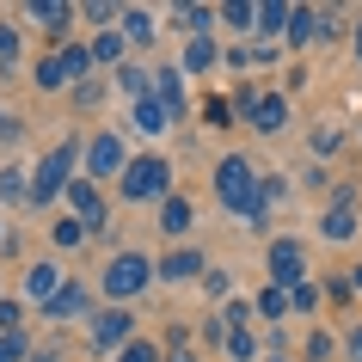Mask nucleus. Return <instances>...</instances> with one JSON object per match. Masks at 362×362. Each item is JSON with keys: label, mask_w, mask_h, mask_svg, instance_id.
I'll use <instances>...</instances> for the list:
<instances>
[{"label": "nucleus", "mask_w": 362, "mask_h": 362, "mask_svg": "<svg viewBox=\"0 0 362 362\" xmlns=\"http://www.w3.org/2000/svg\"><path fill=\"white\" fill-rule=\"evenodd\" d=\"M80 153H86L80 141H62V148H49L37 166H31V209H56L62 197H68V185L80 178V172H74Z\"/></svg>", "instance_id": "f257e3e1"}, {"label": "nucleus", "mask_w": 362, "mask_h": 362, "mask_svg": "<svg viewBox=\"0 0 362 362\" xmlns=\"http://www.w3.org/2000/svg\"><path fill=\"white\" fill-rule=\"evenodd\" d=\"M148 283H160V270H153L148 252H135V246H129V252H117L111 264H105V276H98V295H105L111 307H129Z\"/></svg>", "instance_id": "f03ea898"}, {"label": "nucleus", "mask_w": 362, "mask_h": 362, "mask_svg": "<svg viewBox=\"0 0 362 362\" xmlns=\"http://www.w3.org/2000/svg\"><path fill=\"white\" fill-rule=\"evenodd\" d=\"M215 197H221V209H233V215L258 209V166H252L246 153L215 160Z\"/></svg>", "instance_id": "7ed1b4c3"}, {"label": "nucleus", "mask_w": 362, "mask_h": 362, "mask_svg": "<svg viewBox=\"0 0 362 362\" xmlns=\"http://www.w3.org/2000/svg\"><path fill=\"white\" fill-rule=\"evenodd\" d=\"M117 185H123V203H166L172 197V166L160 153H135Z\"/></svg>", "instance_id": "20e7f679"}, {"label": "nucleus", "mask_w": 362, "mask_h": 362, "mask_svg": "<svg viewBox=\"0 0 362 362\" xmlns=\"http://www.w3.org/2000/svg\"><path fill=\"white\" fill-rule=\"evenodd\" d=\"M80 172H86L93 185L123 178V172H129V148H123V135H117V129H98L93 141H86V153H80Z\"/></svg>", "instance_id": "39448f33"}, {"label": "nucleus", "mask_w": 362, "mask_h": 362, "mask_svg": "<svg viewBox=\"0 0 362 362\" xmlns=\"http://www.w3.org/2000/svg\"><path fill=\"white\" fill-rule=\"evenodd\" d=\"M264 270H270V283L276 288H301L307 283V246L301 240H270V252H264Z\"/></svg>", "instance_id": "423d86ee"}, {"label": "nucleus", "mask_w": 362, "mask_h": 362, "mask_svg": "<svg viewBox=\"0 0 362 362\" xmlns=\"http://www.w3.org/2000/svg\"><path fill=\"white\" fill-rule=\"evenodd\" d=\"M123 344H135V313H129V307H98V313H93V350L117 356Z\"/></svg>", "instance_id": "0eeeda50"}, {"label": "nucleus", "mask_w": 362, "mask_h": 362, "mask_svg": "<svg viewBox=\"0 0 362 362\" xmlns=\"http://www.w3.org/2000/svg\"><path fill=\"white\" fill-rule=\"evenodd\" d=\"M62 288H68V283H62V264H56V258H37V264H25L19 301H25V307H37V313H43V307L56 301Z\"/></svg>", "instance_id": "6e6552de"}, {"label": "nucleus", "mask_w": 362, "mask_h": 362, "mask_svg": "<svg viewBox=\"0 0 362 362\" xmlns=\"http://www.w3.org/2000/svg\"><path fill=\"white\" fill-rule=\"evenodd\" d=\"M153 270H160V283H203V252L197 246H166L160 258H153Z\"/></svg>", "instance_id": "1a4fd4ad"}, {"label": "nucleus", "mask_w": 362, "mask_h": 362, "mask_svg": "<svg viewBox=\"0 0 362 362\" xmlns=\"http://www.w3.org/2000/svg\"><path fill=\"white\" fill-rule=\"evenodd\" d=\"M25 19L37 25V31H49V37H68L74 19H80V6H68V0H31V6H25Z\"/></svg>", "instance_id": "9d476101"}, {"label": "nucleus", "mask_w": 362, "mask_h": 362, "mask_svg": "<svg viewBox=\"0 0 362 362\" xmlns=\"http://www.w3.org/2000/svg\"><path fill=\"white\" fill-rule=\"evenodd\" d=\"M191 228H197V203L185 191H172L166 203H160V233H166L172 246H185V233H191Z\"/></svg>", "instance_id": "9b49d317"}, {"label": "nucleus", "mask_w": 362, "mask_h": 362, "mask_svg": "<svg viewBox=\"0 0 362 362\" xmlns=\"http://www.w3.org/2000/svg\"><path fill=\"white\" fill-rule=\"evenodd\" d=\"M320 233L332 240V246H350L362 233V215H356V203H332V209L320 215Z\"/></svg>", "instance_id": "f8f14e48"}, {"label": "nucleus", "mask_w": 362, "mask_h": 362, "mask_svg": "<svg viewBox=\"0 0 362 362\" xmlns=\"http://www.w3.org/2000/svg\"><path fill=\"white\" fill-rule=\"evenodd\" d=\"M252 129H258V135H283L288 129V93H264V98H258Z\"/></svg>", "instance_id": "ddd939ff"}, {"label": "nucleus", "mask_w": 362, "mask_h": 362, "mask_svg": "<svg viewBox=\"0 0 362 362\" xmlns=\"http://www.w3.org/2000/svg\"><path fill=\"white\" fill-rule=\"evenodd\" d=\"M153 98H160L172 117H185V105H191V98H185V68H153Z\"/></svg>", "instance_id": "4468645a"}, {"label": "nucleus", "mask_w": 362, "mask_h": 362, "mask_svg": "<svg viewBox=\"0 0 362 362\" xmlns=\"http://www.w3.org/2000/svg\"><path fill=\"white\" fill-rule=\"evenodd\" d=\"M117 93L129 98V105H148V98H153V68H141V62H123V68H117Z\"/></svg>", "instance_id": "2eb2a0df"}, {"label": "nucleus", "mask_w": 362, "mask_h": 362, "mask_svg": "<svg viewBox=\"0 0 362 362\" xmlns=\"http://www.w3.org/2000/svg\"><path fill=\"white\" fill-rule=\"evenodd\" d=\"M172 25L185 37H209L215 25H221V6H172Z\"/></svg>", "instance_id": "dca6fc26"}, {"label": "nucleus", "mask_w": 362, "mask_h": 362, "mask_svg": "<svg viewBox=\"0 0 362 362\" xmlns=\"http://www.w3.org/2000/svg\"><path fill=\"white\" fill-rule=\"evenodd\" d=\"M86 307H93V288H86V283H68V288L56 295V301L43 307V320H80Z\"/></svg>", "instance_id": "f3484780"}, {"label": "nucleus", "mask_w": 362, "mask_h": 362, "mask_svg": "<svg viewBox=\"0 0 362 362\" xmlns=\"http://www.w3.org/2000/svg\"><path fill=\"white\" fill-rule=\"evenodd\" d=\"M86 240H93V228H86L80 215H56V221H49V246L56 252H80Z\"/></svg>", "instance_id": "a211bd4d"}, {"label": "nucleus", "mask_w": 362, "mask_h": 362, "mask_svg": "<svg viewBox=\"0 0 362 362\" xmlns=\"http://www.w3.org/2000/svg\"><path fill=\"white\" fill-rule=\"evenodd\" d=\"M288 19H295V6H288V0H264V6H258V37H264V43H283Z\"/></svg>", "instance_id": "6ab92c4d"}, {"label": "nucleus", "mask_w": 362, "mask_h": 362, "mask_svg": "<svg viewBox=\"0 0 362 362\" xmlns=\"http://www.w3.org/2000/svg\"><path fill=\"white\" fill-rule=\"evenodd\" d=\"M215 62H221V43L215 37H185V62H178L185 74H209Z\"/></svg>", "instance_id": "aec40b11"}, {"label": "nucleus", "mask_w": 362, "mask_h": 362, "mask_svg": "<svg viewBox=\"0 0 362 362\" xmlns=\"http://www.w3.org/2000/svg\"><path fill=\"white\" fill-rule=\"evenodd\" d=\"M129 123H135L141 135H166L172 123H178V117H172L166 105H160V98H148V105H129Z\"/></svg>", "instance_id": "412c9836"}, {"label": "nucleus", "mask_w": 362, "mask_h": 362, "mask_svg": "<svg viewBox=\"0 0 362 362\" xmlns=\"http://www.w3.org/2000/svg\"><path fill=\"white\" fill-rule=\"evenodd\" d=\"M93 62L98 68H123V62H129V37H123V31H98L93 37Z\"/></svg>", "instance_id": "4be33fe9"}, {"label": "nucleus", "mask_w": 362, "mask_h": 362, "mask_svg": "<svg viewBox=\"0 0 362 362\" xmlns=\"http://www.w3.org/2000/svg\"><path fill=\"white\" fill-rule=\"evenodd\" d=\"M252 307H258V320H270V325H283L288 313H295L288 288H276V283H264V288H258V301H252Z\"/></svg>", "instance_id": "5701e85b"}, {"label": "nucleus", "mask_w": 362, "mask_h": 362, "mask_svg": "<svg viewBox=\"0 0 362 362\" xmlns=\"http://www.w3.org/2000/svg\"><path fill=\"white\" fill-rule=\"evenodd\" d=\"M283 43H295V49H301V43H320V6H295Z\"/></svg>", "instance_id": "b1692460"}, {"label": "nucleus", "mask_w": 362, "mask_h": 362, "mask_svg": "<svg viewBox=\"0 0 362 362\" xmlns=\"http://www.w3.org/2000/svg\"><path fill=\"white\" fill-rule=\"evenodd\" d=\"M62 68H68L74 86H80V80H93V68H98V62H93V43H62Z\"/></svg>", "instance_id": "393cba45"}, {"label": "nucleus", "mask_w": 362, "mask_h": 362, "mask_svg": "<svg viewBox=\"0 0 362 362\" xmlns=\"http://www.w3.org/2000/svg\"><path fill=\"white\" fill-rule=\"evenodd\" d=\"M117 31H123L129 43H153V31H160V25H153L148 6H123V25H117Z\"/></svg>", "instance_id": "a878e982"}, {"label": "nucleus", "mask_w": 362, "mask_h": 362, "mask_svg": "<svg viewBox=\"0 0 362 362\" xmlns=\"http://www.w3.org/2000/svg\"><path fill=\"white\" fill-rule=\"evenodd\" d=\"M31 80H37V93H62V86H74L68 68H62V56H43L37 68H31Z\"/></svg>", "instance_id": "bb28decb"}, {"label": "nucleus", "mask_w": 362, "mask_h": 362, "mask_svg": "<svg viewBox=\"0 0 362 362\" xmlns=\"http://www.w3.org/2000/svg\"><path fill=\"white\" fill-rule=\"evenodd\" d=\"M0 203H31V178H25V166H0Z\"/></svg>", "instance_id": "cd10ccee"}, {"label": "nucleus", "mask_w": 362, "mask_h": 362, "mask_svg": "<svg viewBox=\"0 0 362 362\" xmlns=\"http://www.w3.org/2000/svg\"><path fill=\"white\" fill-rule=\"evenodd\" d=\"M221 25H228L233 37H240V31H258V6H252V0H228V6H221Z\"/></svg>", "instance_id": "c85d7f7f"}, {"label": "nucleus", "mask_w": 362, "mask_h": 362, "mask_svg": "<svg viewBox=\"0 0 362 362\" xmlns=\"http://www.w3.org/2000/svg\"><path fill=\"white\" fill-rule=\"evenodd\" d=\"M307 148H313V160H332V153H344V129L338 123H320V129L307 135Z\"/></svg>", "instance_id": "c756f323"}, {"label": "nucleus", "mask_w": 362, "mask_h": 362, "mask_svg": "<svg viewBox=\"0 0 362 362\" xmlns=\"http://www.w3.org/2000/svg\"><path fill=\"white\" fill-rule=\"evenodd\" d=\"M332 356H338V338L313 325V332H307V338H301V362H332Z\"/></svg>", "instance_id": "7c9ffc66"}, {"label": "nucleus", "mask_w": 362, "mask_h": 362, "mask_svg": "<svg viewBox=\"0 0 362 362\" xmlns=\"http://www.w3.org/2000/svg\"><path fill=\"white\" fill-rule=\"evenodd\" d=\"M80 19L98 25V31H117V25H123V6H111V0H86V6H80Z\"/></svg>", "instance_id": "2f4dec72"}, {"label": "nucleus", "mask_w": 362, "mask_h": 362, "mask_svg": "<svg viewBox=\"0 0 362 362\" xmlns=\"http://www.w3.org/2000/svg\"><path fill=\"white\" fill-rule=\"evenodd\" d=\"M221 356H228V362H264V356H258V344H252V332H246V325H240V332H228V344H221Z\"/></svg>", "instance_id": "473e14b6"}, {"label": "nucleus", "mask_w": 362, "mask_h": 362, "mask_svg": "<svg viewBox=\"0 0 362 362\" xmlns=\"http://www.w3.org/2000/svg\"><path fill=\"white\" fill-rule=\"evenodd\" d=\"M19 68V25L0 19V74H13Z\"/></svg>", "instance_id": "72a5a7b5"}, {"label": "nucleus", "mask_w": 362, "mask_h": 362, "mask_svg": "<svg viewBox=\"0 0 362 362\" xmlns=\"http://www.w3.org/2000/svg\"><path fill=\"white\" fill-rule=\"evenodd\" d=\"M111 362H166V350H160L153 338H135V344H123Z\"/></svg>", "instance_id": "f704fd0d"}, {"label": "nucleus", "mask_w": 362, "mask_h": 362, "mask_svg": "<svg viewBox=\"0 0 362 362\" xmlns=\"http://www.w3.org/2000/svg\"><path fill=\"white\" fill-rule=\"evenodd\" d=\"M0 362H31V332H0Z\"/></svg>", "instance_id": "c9c22d12"}, {"label": "nucleus", "mask_w": 362, "mask_h": 362, "mask_svg": "<svg viewBox=\"0 0 362 362\" xmlns=\"http://www.w3.org/2000/svg\"><path fill=\"white\" fill-rule=\"evenodd\" d=\"M258 98H264V93H258L252 80H240V86H233V98H228V105H233V117H240V123H252V111H258Z\"/></svg>", "instance_id": "e433bc0d"}, {"label": "nucleus", "mask_w": 362, "mask_h": 362, "mask_svg": "<svg viewBox=\"0 0 362 362\" xmlns=\"http://www.w3.org/2000/svg\"><path fill=\"white\" fill-rule=\"evenodd\" d=\"M288 301H295V313H320L325 288H320V283H301V288H288Z\"/></svg>", "instance_id": "4c0bfd02"}, {"label": "nucleus", "mask_w": 362, "mask_h": 362, "mask_svg": "<svg viewBox=\"0 0 362 362\" xmlns=\"http://www.w3.org/2000/svg\"><path fill=\"white\" fill-rule=\"evenodd\" d=\"M0 332H25V301H19V295L0 301Z\"/></svg>", "instance_id": "58836bf2"}, {"label": "nucleus", "mask_w": 362, "mask_h": 362, "mask_svg": "<svg viewBox=\"0 0 362 362\" xmlns=\"http://www.w3.org/2000/svg\"><path fill=\"white\" fill-rule=\"evenodd\" d=\"M68 98H74L80 111H93L98 98H105V86H98V80H80V86H68Z\"/></svg>", "instance_id": "ea45409f"}, {"label": "nucleus", "mask_w": 362, "mask_h": 362, "mask_svg": "<svg viewBox=\"0 0 362 362\" xmlns=\"http://www.w3.org/2000/svg\"><path fill=\"white\" fill-rule=\"evenodd\" d=\"M203 288H209L215 301H233V276L228 270H203Z\"/></svg>", "instance_id": "a19ab883"}, {"label": "nucleus", "mask_w": 362, "mask_h": 362, "mask_svg": "<svg viewBox=\"0 0 362 362\" xmlns=\"http://www.w3.org/2000/svg\"><path fill=\"white\" fill-rule=\"evenodd\" d=\"M283 197H288V178H258V203H264V209L283 203Z\"/></svg>", "instance_id": "79ce46f5"}, {"label": "nucleus", "mask_w": 362, "mask_h": 362, "mask_svg": "<svg viewBox=\"0 0 362 362\" xmlns=\"http://www.w3.org/2000/svg\"><path fill=\"white\" fill-rule=\"evenodd\" d=\"M344 37V13H332V6H320V43Z\"/></svg>", "instance_id": "37998d69"}, {"label": "nucleus", "mask_w": 362, "mask_h": 362, "mask_svg": "<svg viewBox=\"0 0 362 362\" xmlns=\"http://www.w3.org/2000/svg\"><path fill=\"white\" fill-rule=\"evenodd\" d=\"M320 288H325V301H338V307L350 301V295H356V288H350V276H325Z\"/></svg>", "instance_id": "c03bdc74"}, {"label": "nucleus", "mask_w": 362, "mask_h": 362, "mask_svg": "<svg viewBox=\"0 0 362 362\" xmlns=\"http://www.w3.org/2000/svg\"><path fill=\"white\" fill-rule=\"evenodd\" d=\"M221 62H228L233 74H246V68H252V49H246V43H228V49H221Z\"/></svg>", "instance_id": "a18cd8bd"}, {"label": "nucleus", "mask_w": 362, "mask_h": 362, "mask_svg": "<svg viewBox=\"0 0 362 362\" xmlns=\"http://www.w3.org/2000/svg\"><path fill=\"white\" fill-rule=\"evenodd\" d=\"M203 117H209L215 129H228V123H233V105H228V98H209V105H203Z\"/></svg>", "instance_id": "49530a36"}, {"label": "nucleus", "mask_w": 362, "mask_h": 362, "mask_svg": "<svg viewBox=\"0 0 362 362\" xmlns=\"http://www.w3.org/2000/svg\"><path fill=\"white\" fill-rule=\"evenodd\" d=\"M344 362H362V320L344 332Z\"/></svg>", "instance_id": "de8ad7c7"}, {"label": "nucleus", "mask_w": 362, "mask_h": 362, "mask_svg": "<svg viewBox=\"0 0 362 362\" xmlns=\"http://www.w3.org/2000/svg\"><path fill=\"white\" fill-rule=\"evenodd\" d=\"M276 56H283V43H252V68H270Z\"/></svg>", "instance_id": "09e8293b"}, {"label": "nucleus", "mask_w": 362, "mask_h": 362, "mask_svg": "<svg viewBox=\"0 0 362 362\" xmlns=\"http://www.w3.org/2000/svg\"><path fill=\"white\" fill-rule=\"evenodd\" d=\"M0 141H19V117L6 111V105H0Z\"/></svg>", "instance_id": "8fccbe9b"}, {"label": "nucleus", "mask_w": 362, "mask_h": 362, "mask_svg": "<svg viewBox=\"0 0 362 362\" xmlns=\"http://www.w3.org/2000/svg\"><path fill=\"white\" fill-rule=\"evenodd\" d=\"M350 56H356V62H362V19H356V25H350Z\"/></svg>", "instance_id": "3c124183"}, {"label": "nucleus", "mask_w": 362, "mask_h": 362, "mask_svg": "<svg viewBox=\"0 0 362 362\" xmlns=\"http://www.w3.org/2000/svg\"><path fill=\"white\" fill-rule=\"evenodd\" d=\"M166 362H197V350L185 344V350H166Z\"/></svg>", "instance_id": "603ef678"}, {"label": "nucleus", "mask_w": 362, "mask_h": 362, "mask_svg": "<svg viewBox=\"0 0 362 362\" xmlns=\"http://www.w3.org/2000/svg\"><path fill=\"white\" fill-rule=\"evenodd\" d=\"M344 276H350V288H356V295H362V258H356V264H350V270H344Z\"/></svg>", "instance_id": "864d4df0"}, {"label": "nucleus", "mask_w": 362, "mask_h": 362, "mask_svg": "<svg viewBox=\"0 0 362 362\" xmlns=\"http://www.w3.org/2000/svg\"><path fill=\"white\" fill-rule=\"evenodd\" d=\"M31 362H62V356H56V350H31Z\"/></svg>", "instance_id": "5fc2aeb1"}, {"label": "nucleus", "mask_w": 362, "mask_h": 362, "mask_svg": "<svg viewBox=\"0 0 362 362\" xmlns=\"http://www.w3.org/2000/svg\"><path fill=\"white\" fill-rule=\"evenodd\" d=\"M264 362H295V356H283V350H270V356H264Z\"/></svg>", "instance_id": "6e6d98bb"}, {"label": "nucleus", "mask_w": 362, "mask_h": 362, "mask_svg": "<svg viewBox=\"0 0 362 362\" xmlns=\"http://www.w3.org/2000/svg\"><path fill=\"white\" fill-rule=\"evenodd\" d=\"M0 240H6V221H0Z\"/></svg>", "instance_id": "4d7b16f0"}, {"label": "nucleus", "mask_w": 362, "mask_h": 362, "mask_svg": "<svg viewBox=\"0 0 362 362\" xmlns=\"http://www.w3.org/2000/svg\"><path fill=\"white\" fill-rule=\"evenodd\" d=\"M0 301H6V295H0Z\"/></svg>", "instance_id": "13d9d810"}]
</instances>
